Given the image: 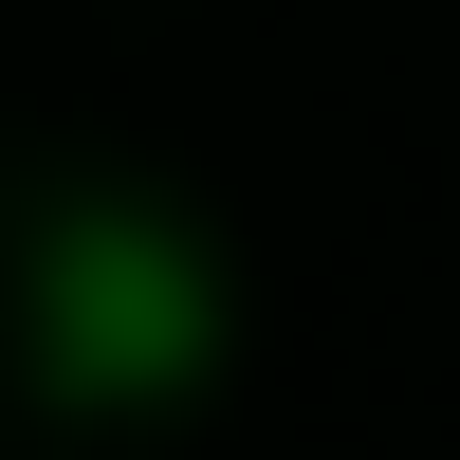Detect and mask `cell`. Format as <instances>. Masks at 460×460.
<instances>
[{
    "instance_id": "6da1fadb",
    "label": "cell",
    "mask_w": 460,
    "mask_h": 460,
    "mask_svg": "<svg viewBox=\"0 0 460 460\" xmlns=\"http://www.w3.org/2000/svg\"><path fill=\"white\" fill-rule=\"evenodd\" d=\"M240 350V277L184 203H74L37 258V387L56 405H203Z\"/></svg>"
}]
</instances>
